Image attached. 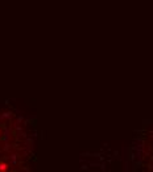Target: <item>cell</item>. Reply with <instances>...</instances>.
<instances>
[{"mask_svg":"<svg viewBox=\"0 0 153 172\" xmlns=\"http://www.w3.org/2000/svg\"><path fill=\"white\" fill-rule=\"evenodd\" d=\"M0 171H7V165H5V164H0Z\"/></svg>","mask_w":153,"mask_h":172,"instance_id":"1","label":"cell"}]
</instances>
